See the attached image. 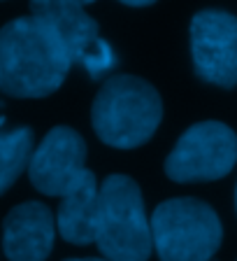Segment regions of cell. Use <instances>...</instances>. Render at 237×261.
Listing matches in <instances>:
<instances>
[{
    "label": "cell",
    "instance_id": "cell-1",
    "mask_svg": "<svg viewBox=\"0 0 237 261\" xmlns=\"http://www.w3.org/2000/svg\"><path fill=\"white\" fill-rule=\"evenodd\" d=\"M72 61L61 40L33 16L0 28V91L14 98H44L61 87Z\"/></svg>",
    "mask_w": 237,
    "mask_h": 261
},
{
    "label": "cell",
    "instance_id": "cell-2",
    "mask_svg": "<svg viewBox=\"0 0 237 261\" xmlns=\"http://www.w3.org/2000/svg\"><path fill=\"white\" fill-rule=\"evenodd\" d=\"M163 119V100L146 80L112 75L91 108L96 136L116 149H135L149 142Z\"/></svg>",
    "mask_w": 237,
    "mask_h": 261
},
{
    "label": "cell",
    "instance_id": "cell-3",
    "mask_svg": "<svg viewBox=\"0 0 237 261\" xmlns=\"http://www.w3.org/2000/svg\"><path fill=\"white\" fill-rule=\"evenodd\" d=\"M93 243L107 261H149L154 252L151 222L133 177L116 173L100 185Z\"/></svg>",
    "mask_w": 237,
    "mask_h": 261
},
{
    "label": "cell",
    "instance_id": "cell-4",
    "mask_svg": "<svg viewBox=\"0 0 237 261\" xmlns=\"http://www.w3.org/2000/svg\"><path fill=\"white\" fill-rule=\"evenodd\" d=\"M151 240L161 261H212L223 226L214 207L200 198H170L151 215Z\"/></svg>",
    "mask_w": 237,
    "mask_h": 261
},
{
    "label": "cell",
    "instance_id": "cell-5",
    "mask_svg": "<svg viewBox=\"0 0 237 261\" xmlns=\"http://www.w3.org/2000/svg\"><path fill=\"white\" fill-rule=\"evenodd\" d=\"M237 133L221 121H200L184 130L165 159V173L174 182H214L235 168Z\"/></svg>",
    "mask_w": 237,
    "mask_h": 261
},
{
    "label": "cell",
    "instance_id": "cell-6",
    "mask_svg": "<svg viewBox=\"0 0 237 261\" xmlns=\"http://www.w3.org/2000/svg\"><path fill=\"white\" fill-rule=\"evenodd\" d=\"M31 16L54 33L72 63L84 65L93 80L116 65L112 47L79 0H31Z\"/></svg>",
    "mask_w": 237,
    "mask_h": 261
},
{
    "label": "cell",
    "instance_id": "cell-7",
    "mask_svg": "<svg viewBox=\"0 0 237 261\" xmlns=\"http://www.w3.org/2000/svg\"><path fill=\"white\" fill-rule=\"evenodd\" d=\"M191 56L202 82L237 87V16L223 10L198 12L191 21Z\"/></svg>",
    "mask_w": 237,
    "mask_h": 261
},
{
    "label": "cell",
    "instance_id": "cell-8",
    "mask_svg": "<svg viewBox=\"0 0 237 261\" xmlns=\"http://www.w3.org/2000/svg\"><path fill=\"white\" fill-rule=\"evenodd\" d=\"M86 170V142L70 126L49 130L28 161L31 185L44 196L63 198L79 185Z\"/></svg>",
    "mask_w": 237,
    "mask_h": 261
},
{
    "label": "cell",
    "instance_id": "cell-9",
    "mask_svg": "<svg viewBox=\"0 0 237 261\" xmlns=\"http://www.w3.org/2000/svg\"><path fill=\"white\" fill-rule=\"evenodd\" d=\"M54 238L56 219L44 203H19L3 222V252L10 261H47Z\"/></svg>",
    "mask_w": 237,
    "mask_h": 261
},
{
    "label": "cell",
    "instance_id": "cell-10",
    "mask_svg": "<svg viewBox=\"0 0 237 261\" xmlns=\"http://www.w3.org/2000/svg\"><path fill=\"white\" fill-rule=\"evenodd\" d=\"M100 185L96 175L86 170L81 182L61 198L56 212V228L63 240L72 245H91L96 240V212Z\"/></svg>",
    "mask_w": 237,
    "mask_h": 261
},
{
    "label": "cell",
    "instance_id": "cell-11",
    "mask_svg": "<svg viewBox=\"0 0 237 261\" xmlns=\"http://www.w3.org/2000/svg\"><path fill=\"white\" fill-rule=\"evenodd\" d=\"M33 140L35 138L28 126H16L10 130L0 128V196L28 168V161L33 156Z\"/></svg>",
    "mask_w": 237,
    "mask_h": 261
},
{
    "label": "cell",
    "instance_id": "cell-12",
    "mask_svg": "<svg viewBox=\"0 0 237 261\" xmlns=\"http://www.w3.org/2000/svg\"><path fill=\"white\" fill-rule=\"evenodd\" d=\"M124 5H130V7H146V5H154L156 0H118Z\"/></svg>",
    "mask_w": 237,
    "mask_h": 261
},
{
    "label": "cell",
    "instance_id": "cell-13",
    "mask_svg": "<svg viewBox=\"0 0 237 261\" xmlns=\"http://www.w3.org/2000/svg\"><path fill=\"white\" fill-rule=\"evenodd\" d=\"M65 261H107V259H96V256H86V259H65Z\"/></svg>",
    "mask_w": 237,
    "mask_h": 261
},
{
    "label": "cell",
    "instance_id": "cell-14",
    "mask_svg": "<svg viewBox=\"0 0 237 261\" xmlns=\"http://www.w3.org/2000/svg\"><path fill=\"white\" fill-rule=\"evenodd\" d=\"M81 5H91V3H96V0H79Z\"/></svg>",
    "mask_w": 237,
    "mask_h": 261
},
{
    "label": "cell",
    "instance_id": "cell-15",
    "mask_svg": "<svg viewBox=\"0 0 237 261\" xmlns=\"http://www.w3.org/2000/svg\"><path fill=\"white\" fill-rule=\"evenodd\" d=\"M235 210H237V189H235Z\"/></svg>",
    "mask_w": 237,
    "mask_h": 261
}]
</instances>
